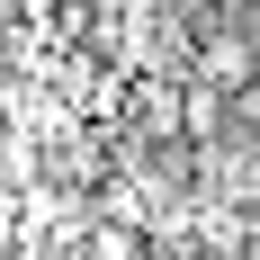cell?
I'll return each mask as SVG.
<instances>
[{"label": "cell", "instance_id": "3957f363", "mask_svg": "<svg viewBox=\"0 0 260 260\" xmlns=\"http://www.w3.org/2000/svg\"><path fill=\"white\" fill-rule=\"evenodd\" d=\"M251 260H260V207H251Z\"/></svg>", "mask_w": 260, "mask_h": 260}, {"label": "cell", "instance_id": "7a4b0ae2", "mask_svg": "<svg viewBox=\"0 0 260 260\" xmlns=\"http://www.w3.org/2000/svg\"><path fill=\"white\" fill-rule=\"evenodd\" d=\"M224 117H234V99L207 90V81H188V153H207L215 135H224Z\"/></svg>", "mask_w": 260, "mask_h": 260}, {"label": "cell", "instance_id": "6da1fadb", "mask_svg": "<svg viewBox=\"0 0 260 260\" xmlns=\"http://www.w3.org/2000/svg\"><path fill=\"white\" fill-rule=\"evenodd\" d=\"M188 81H207V90H224V99H251L260 90V45L242 36V27H198V54H188Z\"/></svg>", "mask_w": 260, "mask_h": 260}]
</instances>
